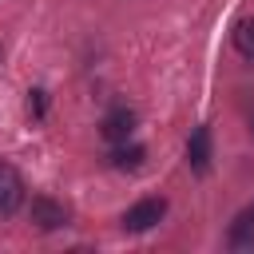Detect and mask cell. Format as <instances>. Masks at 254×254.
I'll return each mask as SVG.
<instances>
[{
	"instance_id": "6da1fadb",
	"label": "cell",
	"mask_w": 254,
	"mask_h": 254,
	"mask_svg": "<svg viewBox=\"0 0 254 254\" xmlns=\"http://www.w3.org/2000/svg\"><path fill=\"white\" fill-rule=\"evenodd\" d=\"M163 218H167V198H163V194H151V198H139L135 206H127L123 218H119V226H123L127 234H143V230L159 226Z\"/></svg>"
},
{
	"instance_id": "9c48e42d",
	"label": "cell",
	"mask_w": 254,
	"mask_h": 254,
	"mask_svg": "<svg viewBox=\"0 0 254 254\" xmlns=\"http://www.w3.org/2000/svg\"><path fill=\"white\" fill-rule=\"evenodd\" d=\"M28 111H32V115H44V91H40V87L28 91Z\"/></svg>"
},
{
	"instance_id": "ba28073f",
	"label": "cell",
	"mask_w": 254,
	"mask_h": 254,
	"mask_svg": "<svg viewBox=\"0 0 254 254\" xmlns=\"http://www.w3.org/2000/svg\"><path fill=\"white\" fill-rule=\"evenodd\" d=\"M230 40H234V52L254 64V16H250V20H238L234 32H230Z\"/></svg>"
},
{
	"instance_id": "277c9868",
	"label": "cell",
	"mask_w": 254,
	"mask_h": 254,
	"mask_svg": "<svg viewBox=\"0 0 254 254\" xmlns=\"http://www.w3.org/2000/svg\"><path fill=\"white\" fill-rule=\"evenodd\" d=\"M135 111L131 107H111L103 119H99V135L107 139V143H127L131 139V131H135Z\"/></svg>"
},
{
	"instance_id": "5b68a950",
	"label": "cell",
	"mask_w": 254,
	"mask_h": 254,
	"mask_svg": "<svg viewBox=\"0 0 254 254\" xmlns=\"http://www.w3.org/2000/svg\"><path fill=\"white\" fill-rule=\"evenodd\" d=\"M187 167H190L194 175H206V171H210V127H206V123L194 127L190 139H187Z\"/></svg>"
},
{
	"instance_id": "3957f363",
	"label": "cell",
	"mask_w": 254,
	"mask_h": 254,
	"mask_svg": "<svg viewBox=\"0 0 254 254\" xmlns=\"http://www.w3.org/2000/svg\"><path fill=\"white\" fill-rule=\"evenodd\" d=\"M28 218H32L36 230H60V226H67V206L48 198V194H36L32 206H28Z\"/></svg>"
},
{
	"instance_id": "8992f818",
	"label": "cell",
	"mask_w": 254,
	"mask_h": 254,
	"mask_svg": "<svg viewBox=\"0 0 254 254\" xmlns=\"http://www.w3.org/2000/svg\"><path fill=\"white\" fill-rule=\"evenodd\" d=\"M107 159H111V167H119V171H139L143 159H147V151H143L139 143H115Z\"/></svg>"
},
{
	"instance_id": "30bf717a",
	"label": "cell",
	"mask_w": 254,
	"mask_h": 254,
	"mask_svg": "<svg viewBox=\"0 0 254 254\" xmlns=\"http://www.w3.org/2000/svg\"><path fill=\"white\" fill-rule=\"evenodd\" d=\"M250 135H254V119H250Z\"/></svg>"
},
{
	"instance_id": "7a4b0ae2",
	"label": "cell",
	"mask_w": 254,
	"mask_h": 254,
	"mask_svg": "<svg viewBox=\"0 0 254 254\" xmlns=\"http://www.w3.org/2000/svg\"><path fill=\"white\" fill-rule=\"evenodd\" d=\"M24 206V179L12 163L0 159V218H12Z\"/></svg>"
},
{
	"instance_id": "52a82bcc",
	"label": "cell",
	"mask_w": 254,
	"mask_h": 254,
	"mask_svg": "<svg viewBox=\"0 0 254 254\" xmlns=\"http://www.w3.org/2000/svg\"><path fill=\"white\" fill-rule=\"evenodd\" d=\"M230 246H250L254 242V202L246 210H238V218L230 222V234H226Z\"/></svg>"
}]
</instances>
